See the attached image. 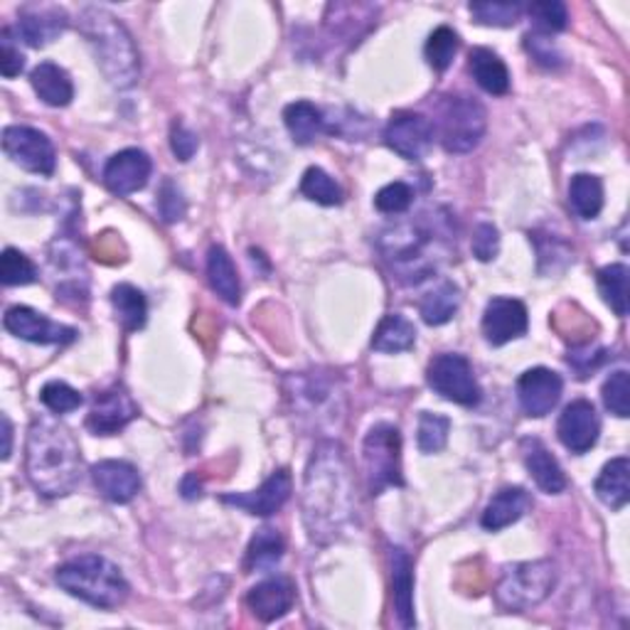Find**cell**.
Here are the masks:
<instances>
[{
  "instance_id": "7402d4cb",
  "label": "cell",
  "mask_w": 630,
  "mask_h": 630,
  "mask_svg": "<svg viewBox=\"0 0 630 630\" xmlns=\"http://www.w3.org/2000/svg\"><path fill=\"white\" fill-rule=\"evenodd\" d=\"M295 598V588L289 579L276 576L266 579L261 584H256L249 594H246V606L252 608V614L264 620V623H271V620H279L289 614Z\"/></svg>"
},
{
  "instance_id": "d6a6232c",
  "label": "cell",
  "mask_w": 630,
  "mask_h": 630,
  "mask_svg": "<svg viewBox=\"0 0 630 630\" xmlns=\"http://www.w3.org/2000/svg\"><path fill=\"white\" fill-rule=\"evenodd\" d=\"M112 305L116 313V320L121 323V328L133 332L141 330L148 320V303L145 295L131 283H118L112 289Z\"/></svg>"
},
{
  "instance_id": "60d3db41",
  "label": "cell",
  "mask_w": 630,
  "mask_h": 630,
  "mask_svg": "<svg viewBox=\"0 0 630 630\" xmlns=\"http://www.w3.org/2000/svg\"><path fill=\"white\" fill-rule=\"evenodd\" d=\"M600 399H604V407L614 413V417H618V419L628 417L630 413V377H628L626 370H616L604 382Z\"/></svg>"
},
{
  "instance_id": "e0dca14e",
  "label": "cell",
  "mask_w": 630,
  "mask_h": 630,
  "mask_svg": "<svg viewBox=\"0 0 630 630\" xmlns=\"http://www.w3.org/2000/svg\"><path fill=\"white\" fill-rule=\"evenodd\" d=\"M564 392V382H561L555 370L547 368H532L517 380V399L522 411L527 417L541 419L551 413Z\"/></svg>"
},
{
  "instance_id": "f35d334b",
  "label": "cell",
  "mask_w": 630,
  "mask_h": 630,
  "mask_svg": "<svg viewBox=\"0 0 630 630\" xmlns=\"http://www.w3.org/2000/svg\"><path fill=\"white\" fill-rule=\"evenodd\" d=\"M448 433H451V421L446 417H441V413H431V411L421 413L419 433H417V443L421 453H439L446 448Z\"/></svg>"
},
{
  "instance_id": "6da1fadb",
  "label": "cell",
  "mask_w": 630,
  "mask_h": 630,
  "mask_svg": "<svg viewBox=\"0 0 630 630\" xmlns=\"http://www.w3.org/2000/svg\"><path fill=\"white\" fill-rule=\"evenodd\" d=\"M358 498L350 463L338 441L315 446L303 478V522L315 545H332L354 522Z\"/></svg>"
},
{
  "instance_id": "f1b7e54d",
  "label": "cell",
  "mask_w": 630,
  "mask_h": 630,
  "mask_svg": "<svg viewBox=\"0 0 630 630\" xmlns=\"http://www.w3.org/2000/svg\"><path fill=\"white\" fill-rule=\"evenodd\" d=\"M598 500L610 510H623L630 500V460L626 456L608 460L594 482Z\"/></svg>"
},
{
  "instance_id": "4dcf8cb0",
  "label": "cell",
  "mask_w": 630,
  "mask_h": 630,
  "mask_svg": "<svg viewBox=\"0 0 630 630\" xmlns=\"http://www.w3.org/2000/svg\"><path fill=\"white\" fill-rule=\"evenodd\" d=\"M283 124L299 145H311L325 131L323 112L311 102H293L285 106Z\"/></svg>"
},
{
  "instance_id": "7c38bea8",
  "label": "cell",
  "mask_w": 630,
  "mask_h": 630,
  "mask_svg": "<svg viewBox=\"0 0 630 630\" xmlns=\"http://www.w3.org/2000/svg\"><path fill=\"white\" fill-rule=\"evenodd\" d=\"M384 143L404 161H421L433 145V126L427 116L413 112H399L384 128Z\"/></svg>"
},
{
  "instance_id": "44dd1931",
  "label": "cell",
  "mask_w": 630,
  "mask_h": 630,
  "mask_svg": "<svg viewBox=\"0 0 630 630\" xmlns=\"http://www.w3.org/2000/svg\"><path fill=\"white\" fill-rule=\"evenodd\" d=\"M92 480L102 498L116 505L131 502L141 492V476L128 460H102L92 468Z\"/></svg>"
},
{
  "instance_id": "603a6c76",
  "label": "cell",
  "mask_w": 630,
  "mask_h": 630,
  "mask_svg": "<svg viewBox=\"0 0 630 630\" xmlns=\"http://www.w3.org/2000/svg\"><path fill=\"white\" fill-rule=\"evenodd\" d=\"M522 458H525V468L537 482L539 490L547 495H559L567 488V476L561 470L559 460L551 456V451L539 439H525L522 441Z\"/></svg>"
},
{
  "instance_id": "52a82bcc",
  "label": "cell",
  "mask_w": 630,
  "mask_h": 630,
  "mask_svg": "<svg viewBox=\"0 0 630 630\" xmlns=\"http://www.w3.org/2000/svg\"><path fill=\"white\" fill-rule=\"evenodd\" d=\"M362 468L370 495H380L392 486H404L401 478V436L392 423L372 427L362 443Z\"/></svg>"
},
{
  "instance_id": "8d00e7d4",
  "label": "cell",
  "mask_w": 630,
  "mask_h": 630,
  "mask_svg": "<svg viewBox=\"0 0 630 630\" xmlns=\"http://www.w3.org/2000/svg\"><path fill=\"white\" fill-rule=\"evenodd\" d=\"M460 47V39L456 30H451L448 25H441L433 30L427 39V47H423V55H427V62L433 67V72H446L451 67L453 57H456Z\"/></svg>"
},
{
  "instance_id": "2e32d148",
  "label": "cell",
  "mask_w": 630,
  "mask_h": 630,
  "mask_svg": "<svg viewBox=\"0 0 630 630\" xmlns=\"http://www.w3.org/2000/svg\"><path fill=\"white\" fill-rule=\"evenodd\" d=\"M138 417V407L124 387H112L96 394L86 413V429L96 436H112Z\"/></svg>"
},
{
  "instance_id": "7bdbcfd3",
  "label": "cell",
  "mask_w": 630,
  "mask_h": 630,
  "mask_svg": "<svg viewBox=\"0 0 630 630\" xmlns=\"http://www.w3.org/2000/svg\"><path fill=\"white\" fill-rule=\"evenodd\" d=\"M39 399H43L45 407L52 413H69L79 409L84 404V397L74 387H69L67 382H47L43 392H39Z\"/></svg>"
},
{
  "instance_id": "83f0119b",
  "label": "cell",
  "mask_w": 630,
  "mask_h": 630,
  "mask_svg": "<svg viewBox=\"0 0 630 630\" xmlns=\"http://www.w3.org/2000/svg\"><path fill=\"white\" fill-rule=\"evenodd\" d=\"M468 67L482 92H488L492 96H502L510 92L508 65L502 62V57L498 52H492L488 47H476L468 57Z\"/></svg>"
},
{
  "instance_id": "4316f807",
  "label": "cell",
  "mask_w": 630,
  "mask_h": 630,
  "mask_svg": "<svg viewBox=\"0 0 630 630\" xmlns=\"http://www.w3.org/2000/svg\"><path fill=\"white\" fill-rule=\"evenodd\" d=\"M207 281H210L212 291L220 295L224 303L240 305L242 301L240 273H236L232 256L226 254V249L220 244L210 246V252H207Z\"/></svg>"
},
{
  "instance_id": "ba28073f",
  "label": "cell",
  "mask_w": 630,
  "mask_h": 630,
  "mask_svg": "<svg viewBox=\"0 0 630 630\" xmlns=\"http://www.w3.org/2000/svg\"><path fill=\"white\" fill-rule=\"evenodd\" d=\"M488 131V112L472 96H446L441 106L439 138L448 153H470Z\"/></svg>"
},
{
  "instance_id": "f6af8a7d",
  "label": "cell",
  "mask_w": 630,
  "mask_h": 630,
  "mask_svg": "<svg viewBox=\"0 0 630 630\" xmlns=\"http://www.w3.org/2000/svg\"><path fill=\"white\" fill-rule=\"evenodd\" d=\"M413 202V190L407 185V183H389V185H384L382 190L374 195V207L382 214H401V212H407L409 207Z\"/></svg>"
},
{
  "instance_id": "7a4b0ae2",
  "label": "cell",
  "mask_w": 630,
  "mask_h": 630,
  "mask_svg": "<svg viewBox=\"0 0 630 630\" xmlns=\"http://www.w3.org/2000/svg\"><path fill=\"white\" fill-rule=\"evenodd\" d=\"M25 470L45 498L69 495L82 480V451L74 433L57 419H35L27 431Z\"/></svg>"
},
{
  "instance_id": "ee69618b",
  "label": "cell",
  "mask_w": 630,
  "mask_h": 630,
  "mask_svg": "<svg viewBox=\"0 0 630 630\" xmlns=\"http://www.w3.org/2000/svg\"><path fill=\"white\" fill-rule=\"evenodd\" d=\"M527 13L532 20H535V27L545 35L561 33V30H564L569 23L567 5L559 3V0H551V3H532L527 8Z\"/></svg>"
},
{
  "instance_id": "277c9868",
  "label": "cell",
  "mask_w": 630,
  "mask_h": 630,
  "mask_svg": "<svg viewBox=\"0 0 630 630\" xmlns=\"http://www.w3.org/2000/svg\"><path fill=\"white\" fill-rule=\"evenodd\" d=\"M55 579L69 596L96 608H118L128 598V581L121 569L98 555H82L65 561Z\"/></svg>"
},
{
  "instance_id": "5b68a950",
  "label": "cell",
  "mask_w": 630,
  "mask_h": 630,
  "mask_svg": "<svg viewBox=\"0 0 630 630\" xmlns=\"http://www.w3.org/2000/svg\"><path fill=\"white\" fill-rule=\"evenodd\" d=\"M431 246L436 249V234L419 222L392 226L380 240L384 259L394 264L399 279L407 283H419L429 273L436 271L433 256H429Z\"/></svg>"
},
{
  "instance_id": "7dc6e473",
  "label": "cell",
  "mask_w": 630,
  "mask_h": 630,
  "mask_svg": "<svg viewBox=\"0 0 630 630\" xmlns=\"http://www.w3.org/2000/svg\"><path fill=\"white\" fill-rule=\"evenodd\" d=\"M500 252V234L492 224L482 222L476 226V234H472V254L480 261H492Z\"/></svg>"
},
{
  "instance_id": "ac0fdd59",
  "label": "cell",
  "mask_w": 630,
  "mask_h": 630,
  "mask_svg": "<svg viewBox=\"0 0 630 630\" xmlns=\"http://www.w3.org/2000/svg\"><path fill=\"white\" fill-rule=\"evenodd\" d=\"M527 325L529 318L525 303L517 299H505V295L492 299L486 305V313H482V335L495 348L522 338L527 332Z\"/></svg>"
},
{
  "instance_id": "d590c367",
  "label": "cell",
  "mask_w": 630,
  "mask_h": 630,
  "mask_svg": "<svg viewBox=\"0 0 630 630\" xmlns=\"http://www.w3.org/2000/svg\"><path fill=\"white\" fill-rule=\"evenodd\" d=\"M598 291L604 301L610 305V311L620 318L628 315V269L623 264H608L596 276Z\"/></svg>"
},
{
  "instance_id": "d6986e66",
  "label": "cell",
  "mask_w": 630,
  "mask_h": 630,
  "mask_svg": "<svg viewBox=\"0 0 630 630\" xmlns=\"http://www.w3.org/2000/svg\"><path fill=\"white\" fill-rule=\"evenodd\" d=\"M598 433H600V421L591 401L576 399V401H571L564 411H561L559 423H557V436L561 443H564V448L576 453V456L596 446Z\"/></svg>"
},
{
  "instance_id": "4fadbf2b",
  "label": "cell",
  "mask_w": 630,
  "mask_h": 630,
  "mask_svg": "<svg viewBox=\"0 0 630 630\" xmlns=\"http://www.w3.org/2000/svg\"><path fill=\"white\" fill-rule=\"evenodd\" d=\"M3 325L10 335L35 345H67L77 340L74 328L49 320L47 315L27 308V305H13V308H8Z\"/></svg>"
},
{
  "instance_id": "9a60e30c",
  "label": "cell",
  "mask_w": 630,
  "mask_h": 630,
  "mask_svg": "<svg viewBox=\"0 0 630 630\" xmlns=\"http://www.w3.org/2000/svg\"><path fill=\"white\" fill-rule=\"evenodd\" d=\"M153 163L141 148H124L114 153L104 165V185L118 197H128L143 190L151 177Z\"/></svg>"
},
{
  "instance_id": "5bb4252c",
  "label": "cell",
  "mask_w": 630,
  "mask_h": 630,
  "mask_svg": "<svg viewBox=\"0 0 630 630\" xmlns=\"http://www.w3.org/2000/svg\"><path fill=\"white\" fill-rule=\"evenodd\" d=\"M291 490V472L281 468L271 472V476L261 482V488H256L254 492H226V495H222V502L224 505L249 512L254 517H271L289 502Z\"/></svg>"
},
{
  "instance_id": "30bf717a",
  "label": "cell",
  "mask_w": 630,
  "mask_h": 630,
  "mask_svg": "<svg viewBox=\"0 0 630 630\" xmlns=\"http://www.w3.org/2000/svg\"><path fill=\"white\" fill-rule=\"evenodd\" d=\"M429 387L439 397L460 407H476L480 401V384L472 372V364L458 352H441L429 362L427 370Z\"/></svg>"
},
{
  "instance_id": "f5cc1de1",
  "label": "cell",
  "mask_w": 630,
  "mask_h": 630,
  "mask_svg": "<svg viewBox=\"0 0 630 630\" xmlns=\"http://www.w3.org/2000/svg\"><path fill=\"white\" fill-rule=\"evenodd\" d=\"M3 439H5V446H3V460L10 458V453H13V423L3 413Z\"/></svg>"
},
{
  "instance_id": "f907efd6",
  "label": "cell",
  "mask_w": 630,
  "mask_h": 630,
  "mask_svg": "<svg viewBox=\"0 0 630 630\" xmlns=\"http://www.w3.org/2000/svg\"><path fill=\"white\" fill-rule=\"evenodd\" d=\"M525 39H527V43H525L527 49H529L532 57H535L539 65H545V67L561 65V52L555 47V43H551V39L541 37L539 33L537 35L529 33Z\"/></svg>"
},
{
  "instance_id": "8fae6325",
  "label": "cell",
  "mask_w": 630,
  "mask_h": 630,
  "mask_svg": "<svg viewBox=\"0 0 630 630\" xmlns=\"http://www.w3.org/2000/svg\"><path fill=\"white\" fill-rule=\"evenodd\" d=\"M3 151L10 161L35 175H52L57 165L55 145L49 138L30 126H8L3 131Z\"/></svg>"
},
{
  "instance_id": "c3c4849f",
  "label": "cell",
  "mask_w": 630,
  "mask_h": 630,
  "mask_svg": "<svg viewBox=\"0 0 630 630\" xmlns=\"http://www.w3.org/2000/svg\"><path fill=\"white\" fill-rule=\"evenodd\" d=\"M25 67V57L20 52V47H15L13 37H10V30L5 27L0 33V72H3L5 79H13Z\"/></svg>"
},
{
  "instance_id": "b9f144b4",
  "label": "cell",
  "mask_w": 630,
  "mask_h": 630,
  "mask_svg": "<svg viewBox=\"0 0 630 630\" xmlns=\"http://www.w3.org/2000/svg\"><path fill=\"white\" fill-rule=\"evenodd\" d=\"M468 10L480 25L512 27L522 18V13H525V5H520V3H470Z\"/></svg>"
},
{
  "instance_id": "e575fe53",
  "label": "cell",
  "mask_w": 630,
  "mask_h": 630,
  "mask_svg": "<svg viewBox=\"0 0 630 630\" xmlns=\"http://www.w3.org/2000/svg\"><path fill=\"white\" fill-rule=\"evenodd\" d=\"M283 537L279 535V529L264 527L256 532L249 541V549H246V569L249 571H271L279 564L283 557Z\"/></svg>"
},
{
  "instance_id": "cb8c5ba5",
  "label": "cell",
  "mask_w": 630,
  "mask_h": 630,
  "mask_svg": "<svg viewBox=\"0 0 630 630\" xmlns=\"http://www.w3.org/2000/svg\"><path fill=\"white\" fill-rule=\"evenodd\" d=\"M392 598L399 623L404 628L417 626V618H413V564L409 551L401 547L392 549Z\"/></svg>"
},
{
  "instance_id": "1f68e13d",
  "label": "cell",
  "mask_w": 630,
  "mask_h": 630,
  "mask_svg": "<svg viewBox=\"0 0 630 630\" xmlns=\"http://www.w3.org/2000/svg\"><path fill=\"white\" fill-rule=\"evenodd\" d=\"M569 205L581 220H596L604 210V183L600 177L579 173L569 183Z\"/></svg>"
},
{
  "instance_id": "d4e9b609",
  "label": "cell",
  "mask_w": 630,
  "mask_h": 630,
  "mask_svg": "<svg viewBox=\"0 0 630 630\" xmlns=\"http://www.w3.org/2000/svg\"><path fill=\"white\" fill-rule=\"evenodd\" d=\"M30 84H33L35 94L43 98L47 106L62 108L67 104H72L74 98L72 77L67 74V69L55 62H39L33 69V74H30Z\"/></svg>"
},
{
  "instance_id": "ab89813d",
  "label": "cell",
  "mask_w": 630,
  "mask_h": 630,
  "mask_svg": "<svg viewBox=\"0 0 630 630\" xmlns=\"http://www.w3.org/2000/svg\"><path fill=\"white\" fill-rule=\"evenodd\" d=\"M0 281L5 285H27V283H35L37 281V269L35 264L27 259L23 252L13 249V246H8L0 256Z\"/></svg>"
},
{
  "instance_id": "ffe728a7",
  "label": "cell",
  "mask_w": 630,
  "mask_h": 630,
  "mask_svg": "<svg viewBox=\"0 0 630 630\" xmlns=\"http://www.w3.org/2000/svg\"><path fill=\"white\" fill-rule=\"evenodd\" d=\"M67 13L59 5H49V3H35V5H25L18 13V37L27 43L30 47H45L49 43L65 33L67 30Z\"/></svg>"
},
{
  "instance_id": "bcb514c9",
  "label": "cell",
  "mask_w": 630,
  "mask_h": 630,
  "mask_svg": "<svg viewBox=\"0 0 630 630\" xmlns=\"http://www.w3.org/2000/svg\"><path fill=\"white\" fill-rule=\"evenodd\" d=\"M158 210H161L163 220L165 222H180L185 217V197L180 192V187H177L173 180H165L161 192H158Z\"/></svg>"
},
{
  "instance_id": "f546056e",
  "label": "cell",
  "mask_w": 630,
  "mask_h": 630,
  "mask_svg": "<svg viewBox=\"0 0 630 630\" xmlns=\"http://www.w3.org/2000/svg\"><path fill=\"white\" fill-rule=\"evenodd\" d=\"M413 342H417V328L399 313L384 315L372 335V350L387 354L407 352L413 348Z\"/></svg>"
},
{
  "instance_id": "9c48e42d",
  "label": "cell",
  "mask_w": 630,
  "mask_h": 630,
  "mask_svg": "<svg viewBox=\"0 0 630 630\" xmlns=\"http://www.w3.org/2000/svg\"><path fill=\"white\" fill-rule=\"evenodd\" d=\"M289 399L301 417H308L320 427L325 421L342 417V392L330 372H301L289 380Z\"/></svg>"
},
{
  "instance_id": "836d02e7",
  "label": "cell",
  "mask_w": 630,
  "mask_h": 630,
  "mask_svg": "<svg viewBox=\"0 0 630 630\" xmlns=\"http://www.w3.org/2000/svg\"><path fill=\"white\" fill-rule=\"evenodd\" d=\"M460 308V289L456 283L443 281L436 289L423 295L419 313L427 325H443L448 323Z\"/></svg>"
},
{
  "instance_id": "681fc988",
  "label": "cell",
  "mask_w": 630,
  "mask_h": 630,
  "mask_svg": "<svg viewBox=\"0 0 630 630\" xmlns=\"http://www.w3.org/2000/svg\"><path fill=\"white\" fill-rule=\"evenodd\" d=\"M171 148L177 161H190L197 153V148H200V138H197V133H192L185 124L175 121L171 128Z\"/></svg>"
},
{
  "instance_id": "3957f363",
  "label": "cell",
  "mask_w": 630,
  "mask_h": 630,
  "mask_svg": "<svg viewBox=\"0 0 630 630\" xmlns=\"http://www.w3.org/2000/svg\"><path fill=\"white\" fill-rule=\"evenodd\" d=\"M79 30L92 45L96 65L102 67L108 84L116 89L133 86L141 72V62H138L133 37L121 20L108 13L106 8L89 5L79 13Z\"/></svg>"
},
{
  "instance_id": "8992f818",
  "label": "cell",
  "mask_w": 630,
  "mask_h": 630,
  "mask_svg": "<svg viewBox=\"0 0 630 630\" xmlns=\"http://www.w3.org/2000/svg\"><path fill=\"white\" fill-rule=\"evenodd\" d=\"M557 584V569L551 561H522L512 564L498 581V604L508 610H527L539 606Z\"/></svg>"
},
{
  "instance_id": "484cf974",
  "label": "cell",
  "mask_w": 630,
  "mask_h": 630,
  "mask_svg": "<svg viewBox=\"0 0 630 630\" xmlns=\"http://www.w3.org/2000/svg\"><path fill=\"white\" fill-rule=\"evenodd\" d=\"M529 510V495L522 488H502L492 495L488 508L482 510L480 525L488 532H500L525 515Z\"/></svg>"
},
{
  "instance_id": "816d5d0a",
  "label": "cell",
  "mask_w": 630,
  "mask_h": 630,
  "mask_svg": "<svg viewBox=\"0 0 630 630\" xmlns=\"http://www.w3.org/2000/svg\"><path fill=\"white\" fill-rule=\"evenodd\" d=\"M180 490H183V495L187 498V500H192V498H200V490H202V482L197 480V476L195 472H190V476H187L185 480H183V486H180Z\"/></svg>"
},
{
  "instance_id": "74e56055",
  "label": "cell",
  "mask_w": 630,
  "mask_h": 630,
  "mask_svg": "<svg viewBox=\"0 0 630 630\" xmlns=\"http://www.w3.org/2000/svg\"><path fill=\"white\" fill-rule=\"evenodd\" d=\"M301 192L308 197V200L318 202L323 207H335L342 202L340 185L335 183L332 177L323 171V167H308V171L303 173Z\"/></svg>"
}]
</instances>
